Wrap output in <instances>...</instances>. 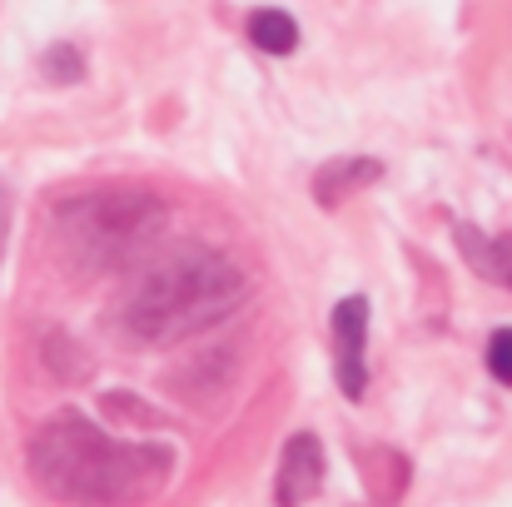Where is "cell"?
<instances>
[{"label":"cell","instance_id":"obj_1","mask_svg":"<svg viewBox=\"0 0 512 507\" xmlns=\"http://www.w3.org/2000/svg\"><path fill=\"white\" fill-rule=\"evenodd\" d=\"M30 468H35L40 488H50L60 498H75V503H120V498L150 493L145 483L160 488V478L170 473V458L165 453H150V448H110L85 423L60 418L55 428H45L30 443Z\"/></svg>","mask_w":512,"mask_h":507},{"label":"cell","instance_id":"obj_2","mask_svg":"<svg viewBox=\"0 0 512 507\" xmlns=\"http://www.w3.org/2000/svg\"><path fill=\"white\" fill-rule=\"evenodd\" d=\"M249 284L234 264L214 259V254H189L170 269H155L135 304H130V324L145 338H184L204 324H214L219 314H229L234 304H244Z\"/></svg>","mask_w":512,"mask_h":507},{"label":"cell","instance_id":"obj_3","mask_svg":"<svg viewBox=\"0 0 512 507\" xmlns=\"http://www.w3.org/2000/svg\"><path fill=\"white\" fill-rule=\"evenodd\" d=\"M324 483V448L314 433H299L289 438L284 458H279V507H304Z\"/></svg>","mask_w":512,"mask_h":507},{"label":"cell","instance_id":"obj_4","mask_svg":"<svg viewBox=\"0 0 512 507\" xmlns=\"http://www.w3.org/2000/svg\"><path fill=\"white\" fill-rule=\"evenodd\" d=\"M363 334H368V299H343L334 309V343H339V383L348 398L363 393Z\"/></svg>","mask_w":512,"mask_h":507},{"label":"cell","instance_id":"obj_5","mask_svg":"<svg viewBox=\"0 0 512 507\" xmlns=\"http://www.w3.org/2000/svg\"><path fill=\"white\" fill-rule=\"evenodd\" d=\"M378 174H383L378 160H329V169H319V174H314V199H319L324 209H339L353 189L373 184Z\"/></svg>","mask_w":512,"mask_h":507},{"label":"cell","instance_id":"obj_6","mask_svg":"<svg viewBox=\"0 0 512 507\" xmlns=\"http://www.w3.org/2000/svg\"><path fill=\"white\" fill-rule=\"evenodd\" d=\"M249 40L269 55H289L299 45V25L284 15V10H254L249 15Z\"/></svg>","mask_w":512,"mask_h":507},{"label":"cell","instance_id":"obj_7","mask_svg":"<svg viewBox=\"0 0 512 507\" xmlns=\"http://www.w3.org/2000/svg\"><path fill=\"white\" fill-rule=\"evenodd\" d=\"M488 368H493L498 383L512 388V329H498V334L488 338Z\"/></svg>","mask_w":512,"mask_h":507},{"label":"cell","instance_id":"obj_8","mask_svg":"<svg viewBox=\"0 0 512 507\" xmlns=\"http://www.w3.org/2000/svg\"><path fill=\"white\" fill-rule=\"evenodd\" d=\"M488 264H493V274L503 279L512 289V234H503V239H493V249H488Z\"/></svg>","mask_w":512,"mask_h":507}]
</instances>
